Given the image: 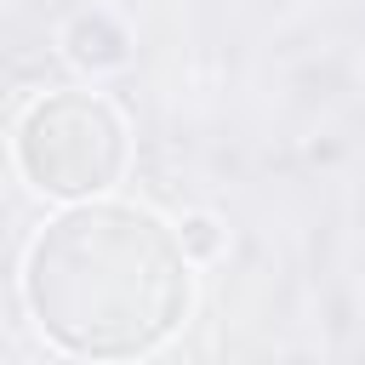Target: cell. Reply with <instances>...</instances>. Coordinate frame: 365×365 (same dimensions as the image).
I'll list each match as a JSON object with an SVG mask.
<instances>
[{
	"instance_id": "3957f363",
	"label": "cell",
	"mask_w": 365,
	"mask_h": 365,
	"mask_svg": "<svg viewBox=\"0 0 365 365\" xmlns=\"http://www.w3.org/2000/svg\"><path fill=\"white\" fill-rule=\"evenodd\" d=\"M63 57L80 68V74H114L131 63V29L114 17V11H74L63 23Z\"/></svg>"
},
{
	"instance_id": "7a4b0ae2",
	"label": "cell",
	"mask_w": 365,
	"mask_h": 365,
	"mask_svg": "<svg viewBox=\"0 0 365 365\" xmlns=\"http://www.w3.org/2000/svg\"><path fill=\"white\" fill-rule=\"evenodd\" d=\"M11 160L34 194L63 205L108 194L131 165V125L97 91H46L11 131Z\"/></svg>"
},
{
	"instance_id": "6da1fadb",
	"label": "cell",
	"mask_w": 365,
	"mask_h": 365,
	"mask_svg": "<svg viewBox=\"0 0 365 365\" xmlns=\"http://www.w3.org/2000/svg\"><path fill=\"white\" fill-rule=\"evenodd\" d=\"M23 302L40 336L80 359L154 354L194 308V257L177 222L125 200H74L23 257Z\"/></svg>"
},
{
	"instance_id": "277c9868",
	"label": "cell",
	"mask_w": 365,
	"mask_h": 365,
	"mask_svg": "<svg viewBox=\"0 0 365 365\" xmlns=\"http://www.w3.org/2000/svg\"><path fill=\"white\" fill-rule=\"evenodd\" d=\"M177 240H182V251H188L194 262H217V257H222V245H228V228H222V217H217V211H182Z\"/></svg>"
}]
</instances>
